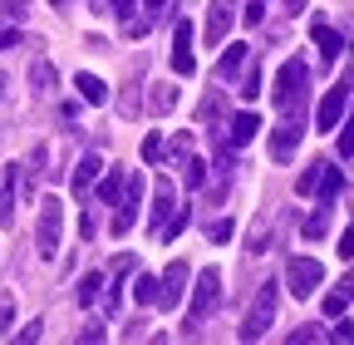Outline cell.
Wrapping results in <instances>:
<instances>
[{"label":"cell","instance_id":"f35d334b","mask_svg":"<svg viewBox=\"0 0 354 345\" xmlns=\"http://www.w3.org/2000/svg\"><path fill=\"white\" fill-rule=\"evenodd\" d=\"M261 15H266V6H261V0H251V6L241 10V20H246V25H261Z\"/></svg>","mask_w":354,"mask_h":345},{"label":"cell","instance_id":"8992f818","mask_svg":"<svg viewBox=\"0 0 354 345\" xmlns=\"http://www.w3.org/2000/svg\"><path fill=\"white\" fill-rule=\"evenodd\" d=\"M286 281H290V296H315V286L325 281V267L315 262V256H295V262L286 267Z\"/></svg>","mask_w":354,"mask_h":345},{"label":"cell","instance_id":"8d00e7d4","mask_svg":"<svg viewBox=\"0 0 354 345\" xmlns=\"http://www.w3.org/2000/svg\"><path fill=\"white\" fill-rule=\"evenodd\" d=\"M207 237H212V242H232V222H212Z\"/></svg>","mask_w":354,"mask_h":345},{"label":"cell","instance_id":"ffe728a7","mask_svg":"<svg viewBox=\"0 0 354 345\" xmlns=\"http://www.w3.org/2000/svg\"><path fill=\"white\" fill-rule=\"evenodd\" d=\"M55 79H59V74H55V64H50V60H35V69H30V84H35L39 94H50V89H55Z\"/></svg>","mask_w":354,"mask_h":345},{"label":"cell","instance_id":"d4e9b609","mask_svg":"<svg viewBox=\"0 0 354 345\" xmlns=\"http://www.w3.org/2000/svg\"><path fill=\"white\" fill-rule=\"evenodd\" d=\"M349 296H354V286H339V291H330V296H325V316H344Z\"/></svg>","mask_w":354,"mask_h":345},{"label":"cell","instance_id":"6da1fadb","mask_svg":"<svg viewBox=\"0 0 354 345\" xmlns=\"http://www.w3.org/2000/svg\"><path fill=\"white\" fill-rule=\"evenodd\" d=\"M305 79H310L305 60H286V64H281L276 89H271V99H276V109H281V114H290V118H295V109L305 104Z\"/></svg>","mask_w":354,"mask_h":345},{"label":"cell","instance_id":"5b68a950","mask_svg":"<svg viewBox=\"0 0 354 345\" xmlns=\"http://www.w3.org/2000/svg\"><path fill=\"white\" fill-rule=\"evenodd\" d=\"M143 188H148V183H143V172L133 168L128 178H123V193H118V197H123V212L113 218V237H128L133 218H138V207H143Z\"/></svg>","mask_w":354,"mask_h":345},{"label":"cell","instance_id":"d6986e66","mask_svg":"<svg viewBox=\"0 0 354 345\" xmlns=\"http://www.w3.org/2000/svg\"><path fill=\"white\" fill-rule=\"evenodd\" d=\"M241 64H246V45H232L227 55H221L216 74H221V79H236V74H241Z\"/></svg>","mask_w":354,"mask_h":345},{"label":"cell","instance_id":"9a60e30c","mask_svg":"<svg viewBox=\"0 0 354 345\" xmlns=\"http://www.w3.org/2000/svg\"><path fill=\"white\" fill-rule=\"evenodd\" d=\"M15 197H20V183H15V168H10L6 183H0V227H15Z\"/></svg>","mask_w":354,"mask_h":345},{"label":"cell","instance_id":"b9f144b4","mask_svg":"<svg viewBox=\"0 0 354 345\" xmlns=\"http://www.w3.org/2000/svg\"><path fill=\"white\" fill-rule=\"evenodd\" d=\"M109 6H113V15H123V20H128L133 10H138V0H109Z\"/></svg>","mask_w":354,"mask_h":345},{"label":"cell","instance_id":"c3c4849f","mask_svg":"<svg viewBox=\"0 0 354 345\" xmlns=\"http://www.w3.org/2000/svg\"><path fill=\"white\" fill-rule=\"evenodd\" d=\"M0 99H6V79H0Z\"/></svg>","mask_w":354,"mask_h":345},{"label":"cell","instance_id":"ba28073f","mask_svg":"<svg viewBox=\"0 0 354 345\" xmlns=\"http://www.w3.org/2000/svg\"><path fill=\"white\" fill-rule=\"evenodd\" d=\"M232 20H236V0H212V6H207V25H202L207 45H221L227 30H232Z\"/></svg>","mask_w":354,"mask_h":345},{"label":"cell","instance_id":"681fc988","mask_svg":"<svg viewBox=\"0 0 354 345\" xmlns=\"http://www.w3.org/2000/svg\"><path fill=\"white\" fill-rule=\"evenodd\" d=\"M349 50H354V45H349Z\"/></svg>","mask_w":354,"mask_h":345},{"label":"cell","instance_id":"d6a6232c","mask_svg":"<svg viewBox=\"0 0 354 345\" xmlns=\"http://www.w3.org/2000/svg\"><path fill=\"white\" fill-rule=\"evenodd\" d=\"M25 6H30V0H0V15H6V20H20Z\"/></svg>","mask_w":354,"mask_h":345},{"label":"cell","instance_id":"e575fe53","mask_svg":"<svg viewBox=\"0 0 354 345\" xmlns=\"http://www.w3.org/2000/svg\"><path fill=\"white\" fill-rule=\"evenodd\" d=\"M339 158H354V118L344 123V134H339Z\"/></svg>","mask_w":354,"mask_h":345},{"label":"cell","instance_id":"bcb514c9","mask_svg":"<svg viewBox=\"0 0 354 345\" xmlns=\"http://www.w3.org/2000/svg\"><path fill=\"white\" fill-rule=\"evenodd\" d=\"M143 6H148V10H162V6H167V0H143Z\"/></svg>","mask_w":354,"mask_h":345},{"label":"cell","instance_id":"7bdbcfd3","mask_svg":"<svg viewBox=\"0 0 354 345\" xmlns=\"http://www.w3.org/2000/svg\"><path fill=\"white\" fill-rule=\"evenodd\" d=\"M20 45V30H0V50H15Z\"/></svg>","mask_w":354,"mask_h":345},{"label":"cell","instance_id":"7a4b0ae2","mask_svg":"<svg viewBox=\"0 0 354 345\" xmlns=\"http://www.w3.org/2000/svg\"><path fill=\"white\" fill-rule=\"evenodd\" d=\"M276 306H281V286H276V281H266V286L256 291V301H251L246 321H241V340H261L266 330H271V321H276Z\"/></svg>","mask_w":354,"mask_h":345},{"label":"cell","instance_id":"603a6c76","mask_svg":"<svg viewBox=\"0 0 354 345\" xmlns=\"http://www.w3.org/2000/svg\"><path fill=\"white\" fill-rule=\"evenodd\" d=\"M330 212H335V207H330V202H320V207H315V218L305 222V237H310V242H315V237H325V227H330Z\"/></svg>","mask_w":354,"mask_h":345},{"label":"cell","instance_id":"484cf974","mask_svg":"<svg viewBox=\"0 0 354 345\" xmlns=\"http://www.w3.org/2000/svg\"><path fill=\"white\" fill-rule=\"evenodd\" d=\"M320 168H325V163H310V168L300 172V178H295V193H300V197H310V193H315V183H320Z\"/></svg>","mask_w":354,"mask_h":345},{"label":"cell","instance_id":"ab89813d","mask_svg":"<svg viewBox=\"0 0 354 345\" xmlns=\"http://www.w3.org/2000/svg\"><path fill=\"white\" fill-rule=\"evenodd\" d=\"M339 256H344V262H354V227L339 237Z\"/></svg>","mask_w":354,"mask_h":345},{"label":"cell","instance_id":"836d02e7","mask_svg":"<svg viewBox=\"0 0 354 345\" xmlns=\"http://www.w3.org/2000/svg\"><path fill=\"white\" fill-rule=\"evenodd\" d=\"M202 118H212V123H221V118H227V109H221V99H216V94L202 104Z\"/></svg>","mask_w":354,"mask_h":345},{"label":"cell","instance_id":"4316f807","mask_svg":"<svg viewBox=\"0 0 354 345\" xmlns=\"http://www.w3.org/2000/svg\"><path fill=\"white\" fill-rule=\"evenodd\" d=\"M183 178H187V188H202V183H207V163H202V158H187V163H183Z\"/></svg>","mask_w":354,"mask_h":345},{"label":"cell","instance_id":"52a82bcc","mask_svg":"<svg viewBox=\"0 0 354 345\" xmlns=\"http://www.w3.org/2000/svg\"><path fill=\"white\" fill-rule=\"evenodd\" d=\"M187 276H192V267H187V262H172V267L162 272V281H158V301H153V306H162V311H172V306H177V301H183V296H187Z\"/></svg>","mask_w":354,"mask_h":345},{"label":"cell","instance_id":"cb8c5ba5","mask_svg":"<svg viewBox=\"0 0 354 345\" xmlns=\"http://www.w3.org/2000/svg\"><path fill=\"white\" fill-rule=\"evenodd\" d=\"M133 301H138V306H153V301H158V276H138V281H133Z\"/></svg>","mask_w":354,"mask_h":345},{"label":"cell","instance_id":"7c38bea8","mask_svg":"<svg viewBox=\"0 0 354 345\" xmlns=\"http://www.w3.org/2000/svg\"><path fill=\"white\" fill-rule=\"evenodd\" d=\"M295 148H300V123H295V118L286 114V123H281L276 134H271V158H276V163H286V158H290Z\"/></svg>","mask_w":354,"mask_h":345},{"label":"cell","instance_id":"3957f363","mask_svg":"<svg viewBox=\"0 0 354 345\" xmlns=\"http://www.w3.org/2000/svg\"><path fill=\"white\" fill-rule=\"evenodd\" d=\"M59 232H64V202H59V197H44V202H39V227H35L39 256H55V251H59Z\"/></svg>","mask_w":354,"mask_h":345},{"label":"cell","instance_id":"83f0119b","mask_svg":"<svg viewBox=\"0 0 354 345\" xmlns=\"http://www.w3.org/2000/svg\"><path fill=\"white\" fill-rule=\"evenodd\" d=\"M167 158H172V163H187V158H192V134H177L172 148H167Z\"/></svg>","mask_w":354,"mask_h":345},{"label":"cell","instance_id":"2e32d148","mask_svg":"<svg viewBox=\"0 0 354 345\" xmlns=\"http://www.w3.org/2000/svg\"><path fill=\"white\" fill-rule=\"evenodd\" d=\"M74 84H79V94H84V104H94V109H99V104H109V84H104L99 74H79Z\"/></svg>","mask_w":354,"mask_h":345},{"label":"cell","instance_id":"f1b7e54d","mask_svg":"<svg viewBox=\"0 0 354 345\" xmlns=\"http://www.w3.org/2000/svg\"><path fill=\"white\" fill-rule=\"evenodd\" d=\"M118 193H123V172H109V178L99 183V197L104 202H118Z\"/></svg>","mask_w":354,"mask_h":345},{"label":"cell","instance_id":"4fadbf2b","mask_svg":"<svg viewBox=\"0 0 354 345\" xmlns=\"http://www.w3.org/2000/svg\"><path fill=\"white\" fill-rule=\"evenodd\" d=\"M227 128H232V148H246V143L261 134V118H256V109H246V114H232Z\"/></svg>","mask_w":354,"mask_h":345},{"label":"cell","instance_id":"44dd1931","mask_svg":"<svg viewBox=\"0 0 354 345\" xmlns=\"http://www.w3.org/2000/svg\"><path fill=\"white\" fill-rule=\"evenodd\" d=\"M99 291H104V272H84V281H79V306H94Z\"/></svg>","mask_w":354,"mask_h":345},{"label":"cell","instance_id":"8fae6325","mask_svg":"<svg viewBox=\"0 0 354 345\" xmlns=\"http://www.w3.org/2000/svg\"><path fill=\"white\" fill-rule=\"evenodd\" d=\"M99 172H104V158H99V153H84L79 168H74V178H69V193H74V197H88V193H94V183H99Z\"/></svg>","mask_w":354,"mask_h":345},{"label":"cell","instance_id":"277c9868","mask_svg":"<svg viewBox=\"0 0 354 345\" xmlns=\"http://www.w3.org/2000/svg\"><path fill=\"white\" fill-rule=\"evenodd\" d=\"M216 301H221V276L207 267V272L197 276V286H192V306H187V326H192V330L216 311Z\"/></svg>","mask_w":354,"mask_h":345},{"label":"cell","instance_id":"7402d4cb","mask_svg":"<svg viewBox=\"0 0 354 345\" xmlns=\"http://www.w3.org/2000/svg\"><path fill=\"white\" fill-rule=\"evenodd\" d=\"M167 212H172V183H158V193H153V222L158 227L167 222Z\"/></svg>","mask_w":354,"mask_h":345},{"label":"cell","instance_id":"f6af8a7d","mask_svg":"<svg viewBox=\"0 0 354 345\" xmlns=\"http://www.w3.org/2000/svg\"><path fill=\"white\" fill-rule=\"evenodd\" d=\"M10 321H15V306H10V301H0V330H6Z\"/></svg>","mask_w":354,"mask_h":345},{"label":"cell","instance_id":"9c48e42d","mask_svg":"<svg viewBox=\"0 0 354 345\" xmlns=\"http://www.w3.org/2000/svg\"><path fill=\"white\" fill-rule=\"evenodd\" d=\"M192 69H197V60H192V25L177 20V30H172V74L187 79Z\"/></svg>","mask_w":354,"mask_h":345},{"label":"cell","instance_id":"e0dca14e","mask_svg":"<svg viewBox=\"0 0 354 345\" xmlns=\"http://www.w3.org/2000/svg\"><path fill=\"white\" fill-rule=\"evenodd\" d=\"M339 188H344V172L325 163V168H320V183H315V193H320V202H335V197H339Z\"/></svg>","mask_w":354,"mask_h":345},{"label":"cell","instance_id":"ac0fdd59","mask_svg":"<svg viewBox=\"0 0 354 345\" xmlns=\"http://www.w3.org/2000/svg\"><path fill=\"white\" fill-rule=\"evenodd\" d=\"M148 109H153V114H172V109H177V89H172V84H153Z\"/></svg>","mask_w":354,"mask_h":345},{"label":"cell","instance_id":"d590c367","mask_svg":"<svg viewBox=\"0 0 354 345\" xmlns=\"http://www.w3.org/2000/svg\"><path fill=\"white\" fill-rule=\"evenodd\" d=\"M123 35H128V39H143V35H148V20H133V15H128V20H123Z\"/></svg>","mask_w":354,"mask_h":345},{"label":"cell","instance_id":"60d3db41","mask_svg":"<svg viewBox=\"0 0 354 345\" xmlns=\"http://www.w3.org/2000/svg\"><path fill=\"white\" fill-rule=\"evenodd\" d=\"M79 232H84L88 242H94V232H99V222H94V212H84V218H79Z\"/></svg>","mask_w":354,"mask_h":345},{"label":"cell","instance_id":"74e56055","mask_svg":"<svg viewBox=\"0 0 354 345\" xmlns=\"http://www.w3.org/2000/svg\"><path fill=\"white\" fill-rule=\"evenodd\" d=\"M290 340H295V345H310V340H320V330H315V326H300V330H290Z\"/></svg>","mask_w":354,"mask_h":345},{"label":"cell","instance_id":"5bb4252c","mask_svg":"<svg viewBox=\"0 0 354 345\" xmlns=\"http://www.w3.org/2000/svg\"><path fill=\"white\" fill-rule=\"evenodd\" d=\"M310 35H315V45H320L325 60H339V55H344V39H339V30H335L330 20H315V25H310Z\"/></svg>","mask_w":354,"mask_h":345},{"label":"cell","instance_id":"f546056e","mask_svg":"<svg viewBox=\"0 0 354 345\" xmlns=\"http://www.w3.org/2000/svg\"><path fill=\"white\" fill-rule=\"evenodd\" d=\"M187 218H192V212H187V207H183V212H172V222H162V227H158V232H162V237H167V242H172V237H177V232H183V227H187Z\"/></svg>","mask_w":354,"mask_h":345},{"label":"cell","instance_id":"1f68e13d","mask_svg":"<svg viewBox=\"0 0 354 345\" xmlns=\"http://www.w3.org/2000/svg\"><path fill=\"white\" fill-rule=\"evenodd\" d=\"M162 158V134H148L143 139V163H158Z\"/></svg>","mask_w":354,"mask_h":345},{"label":"cell","instance_id":"30bf717a","mask_svg":"<svg viewBox=\"0 0 354 345\" xmlns=\"http://www.w3.org/2000/svg\"><path fill=\"white\" fill-rule=\"evenodd\" d=\"M344 104H349V84H335V89L320 99V114H315V123H320V134H330V128H339V118H344Z\"/></svg>","mask_w":354,"mask_h":345},{"label":"cell","instance_id":"ee69618b","mask_svg":"<svg viewBox=\"0 0 354 345\" xmlns=\"http://www.w3.org/2000/svg\"><path fill=\"white\" fill-rule=\"evenodd\" d=\"M39 326H44V321H30V326H25V330H20V340H25V345H30V340H39V335H44V330H39Z\"/></svg>","mask_w":354,"mask_h":345},{"label":"cell","instance_id":"4dcf8cb0","mask_svg":"<svg viewBox=\"0 0 354 345\" xmlns=\"http://www.w3.org/2000/svg\"><path fill=\"white\" fill-rule=\"evenodd\" d=\"M256 94H261V69H256V64H251V74H246V79H241V99H246V104H251V99H256Z\"/></svg>","mask_w":354,"mask_h":345},{"label":"cell","instance_id":"7dc6e473","mask_svg":"<svg viewBox=\"0 0 354 345\" xmlns=\"http://www.w3.org/2000/svg\"><path fill=\"white\" fill-rule=\"evenodd\" d=\"M50 6H55V10H59V6H69V0H50Z\"/></svg>","mask_w":354,"mask_h":345}]
</instances>
